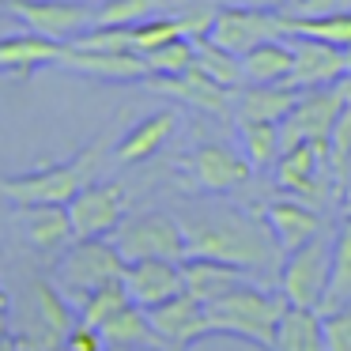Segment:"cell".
I'll list each match as a JSON object with an SVG mask.
<instances>
[{"label":"cell","instance_id":"obj_41","mask_svg":"<svg viewBox=\"0 0 351 351\" xmlns=\"http://www.w3.org/2000/svg\"><path fill=\"white\" fill-rule=\"evenodd\" d=\"M348 76H351V49H348Z\"/></svg>","mask_w":351,"mask_h":351},{"label":"cell","instance_id":"obj_10","mask_svg":"<svg viewBox=\"0 0 351 351\" xmlns=\"http://www.w3.org/2000/svg\"><path fill=\"white\" fill-rule=\"evenodd\" d=\"M69 219L76 238H110L125 219V189L117 182H87L69 200Z\"/></svg>","mask_w":351,"mask_h":351},{"label":"cell","instance_id":"obj_31","mask_svg":"<svg viewBox=\"0 0 351 351\" xmlns=\"http://www.w3.org/2000/svg\"><path fill=\"white\" fill-rule=\"evenodd\" d=\"M287 34H306V38H321L328 46L351 49V8L328 12V16H287Z\"/></svg>","mask_w":351,"mask_h":351},{"label":"cell","instance_id":"obj_8","mask_svg":"<svg viewBox=\"0 0 351 351\" xmlns=\"http://www.w3.org/2000/svg\"><path fill=\"white\" fill-rule=\"evenodd\" d=\"M208 38L219 42L223 49L245 57L253 46L272 38H287V19L283 12H265V8H250V4H230V8H215Z\"/></svg>","mask_w":351,"mask_h":351},{"label":"cell","instance_id":"obj_27","mask_svg":"<svg viewBox=\"0 0 351 351\" xmlns=\"http://www.w3.org/2000/svg\"><path fill=\"white\" fill-rule=\"evenodd\" d=\"M340 306H351V212L332 234V272H328V291L317 313H332Z\"/></svg>","mask_w":351,"mask_h":351},{"label":"cell","instance_id":"obj_3","mask_svg":"<svg viewBox=\"0 0 351 351\" xmlns=\"http://www.w3.org/2000/svg\"><path fill=\"white\" fill-rule=\"evenodd\" d=\"M125 265H129V261L117 253V245L110 242V238H76V242L57 257L53 283L80 306L106 280H121Z\"/></svg>","mask_w":351,"mask_h":351},{"label":"cell","instance_id":"obj_11","mask_svg":"<svg viewBox=\"0 0 351 351\" xmlns=\"http://www.w3.org/2000/svg\"><path fill=\"white\" fill-rule=\"evenodd\" d=\"M147 321L159 332L162 351H189L197 340L212 336V325H208V306L200 298H193L189 291L167 298L162 306H152L147 310Z\"/></svg>","mask_w":351,"mask_h":351},{"label":"cell","instance_id":"obj_18","mask_svg":"<svg viewBox=\"0 0 351 351\" xmlns=\"http://www.w3.org/2000/svg\"><path fill=\"white\" fill-rule=\"evenodd\" d=\"M61 64L69 72H80V76L117 80V84H136V80H147V64H144V57H140V53H106V49L64 46Z\"/></svg>","mask_w":351,"mask_h":351},{"label":"cell","instance_id":"obj_2","mask_svg":"<svg viewBox=\"0 0 351 351\" xmlns=\"http://www.w3.org/2000/svg\"><path fill=\"white\" fill-rule=\"evenodd\" d=\"M287 306L291 302L283 298V291H268L257 280H245L208 302V325H212V336H234L261 351H272L276 328Z\"/></svg>","mask_w":351,"mask_h":351},{"label":"cell","instance_id":"obj_5","mask_svg":"<svg viewBox=\"0 0 351 351\" xmlns=\"http://www.w3.org/2000/svg\"><path fill=\"white\" fill-rule=\"evenodd\" d=\"M351 102V76L336 80L328 87H310L298 91V102L287 117L280 121V147L291 152L298 144H313V140H328L336 117Z\"/></svg>","mask_w":351,"mask_h":351},{"label":"cell","instance_id":"obj_39","mask_svg":"<svg viewBox=\"0 0 351 351\" xmlns=\"http://www.w3.org/2000/svg\"><path fill=\"white\" fill-rule=\"evenodd\" d=\"M242 4H250V8H265V12H287L295 0H242Z\"/></svg>","mask_w":351,"mask_h":351},{"label":"cell","instance_id":"obj_9","mask_svg":"<svg viewBox=\"0 0 351 351\" xmlns=\"http://www.w3.org/2000/svg\"><path fill=\"white\" fill-rule=\"evenodd\" d=\"M325 155H328V140H313V144L291 147L276 162V182L283 189H291V197L306 200V204H321L328 197V189H332Z\"/></svg>","mask_w":351,"mask_h":351},{"label":"cell","instance_id":"obj_15","mask_svg":"<svg viewBox=\"0 0 351 351\" xmlns=\"http://www.w3.org/2000/svg\"><path fill=\"white\" fill-rule=\"evenodd\" d=\"M125 280V291L136 306L152 310V306H162L167 298L182 295L185 291V272H182V261H162V257H152V261H129L121 272Z\"/></svg>","mask_w":351,"mask_h":351},{"label":"cell","instance_id":"obj_4","mask_svg":"<svg viewBox=\"0 0 351 351\" xmlns=\"http://www.w3.org/2000/svg\"><path fill=\"white\" fill-rule=\"evenodd\" d=\"M110 242L117 245L125 261H185L189 257V242H185V227L178 215L170 212H140L125 215L117 223V230L110 234Z\"/></svg>","mask_w":351,"mask_h":351},{"label":"cell","instance_id":"obj_30","mask_svg":"<svg viewBox=\"0 0 351 351\" xmlns=\"http://www.w3.org/2000/svg\"><path fill=\"white\" fill-rule=\"evenodd\" d=\"M238 140H242V152L253 162V170L276 167L283 155L280 125H272V121H245V117H238Z\"/></svg>","mask_w":351,"mask_h":351},{"label":"cell","instance_id":"obj_17","mask_svg":"<svg viewBox=\"0 0 351 351\" xmlns=\"http://www.w3.org/2000/svg\"><path fill=\"white\" fill-rule=\"evenodd\" d=\"M265 223H268V230L276 234V242H280L283 253L298 250V245H306L310 238H317L321 230H325L321 212L313 204H306V200H298V197L272 200V204L265 208Z\"/></svg>","mask_w":351,"mask_h":351},{"label":"cell","instance_id":"obj_24","mask_svg":"<svg viewBox=\"0 0 351 351\" xmlns=\"http://www.w3.org/2000/svg\"><path fill=\"white\" fill-rule=\"evenodd\" d=\"M295 102H298V91L287 84H250L238 95V117L280 125L295 110Z\"/></svg>","mask_w":351,"mask_h":351},{"label":"cell","instance_id":"obj_36","mask_svg":"<svg viewBox=\"0 0 351 351\" xmlns=\"http://www.w3.org/2000/svg\"><path fill=\"white\" fill-rule=\"evenodd\" d=\"M64 351H106V340H102V332L95 325L76 321V325H72V332L64 336Z\"/></svg>","mask_w":351,"mask_h":351},{"label":"cell","instance_id":"obj_14","mask_svg":"<svg viewBox=\"0 0 351 351\" xmlns=\"http://www.w3.org/2000/svg\"><path fill=\"white\" fill-rule=\"evenodd\" d=\"M31 31L46 34L53 42L69 46L76 34L95 27V8L91 4H76V0H12L8 4Z\"/></svg>","mask_w":351,"mask_h":351},{"label":"cell","instance_id":"obj_23","mask_svg":"<svg viewBox=\"0 0 351 351\" xmlns=\"http://www.w3.org/2000/svg\"><path fill=\"white\" fill-rule=\"evenodd\" d=\"M99 332H102V340H106V351H162L159 332H155L152 321H147V310L136 302L121 306Z\"/></svg>","mask_w":351,"mask_h":351},{"label":"cell","instance_id":"obj_37","mask_svg":"<svg viewBox=\"0 0 351 351\" xmlns=\"http://www.w3.org/2000/svg\"><path fill=\"white\" fill-rule=\"evenodd\" d=\"M351 8V0H295L287 8V16H328V12Z\"/></svg>","mask_w":351,"mask_h":351},{"label":"cell","instance_id":"obj_22","mask_svg":"<svg viewBox=\"0 0 351 351\" xmlns=\"http://www.w3.org/2000/svg\"><path fill=\"white\" fill-rule=\"evenodd\" d=\"M174 125H178L174 110H155V114L140 117V121L132 125V129L125 132L121 140H117L114 159H117V162H125V167H132V162H147L152 155H159V152H162V144L170 140Z\"/></svg>","mask_w":351,"mask_h":351},{"label":"cell","instance_id":"obj_1","mask_svg":"<svg viewBox=\"0 0 351 351\" xmlns=\"http://www.w3.org/2000/svg\"><path fill=\"white\" fill-rule=\"evenodd\" d=\"M189 257H215L238 265L245 272H276L280 276V242L265 219L245 215L242 208H193L182 215Z\"/></svg>","mask_w":351,"mask_h":351},{"label":"cell","instance_id":"obj_12","mask_svg":"<svg viewBox=\"0 0 351 351\" xmlns=\"http://www.w3.org/2000/svg\"><path fill=\"white\" fill-rule=\"evenodd\" d=\"M185 174L197 189L204 193H230L238 185H245L253 178V162L245 159V152L230 144H200L197 152L185 159Z\"/></svg>","mask_w":351,"mask_h":351},{"label":"cell","instance_id":"obj_16","mask_svg":"<svg viewBox=\"0 0 351 351\" xmlns=\"http://www.w3.org/2000/svg\"><path fill=\"white\" fill-rule=\"evenodd\" d=\"M152 91L167 95V99H178V102H189V106L204 110V114L212 117H230V95L227 87H219L212 76H204V72L193 64V69L178 72V76H147L144 80Z\"/></svg>","mask_w":351,"mask_h":351},{"label":"cell","instance_id":"obj_40","mask_svg":"<svg viewBox=\"0 0 351 351\" xmlns=\"http://www.w3.org/2000/svg\"><path fill=\"white\" fill-rule=\"evenodd\" d=\"M0 351H19V343H16V336H12V332L0 336Z\"/></svg>","mask_w":351,"mask_h":351},{"label":"cell","instance_id":"obj_29","mask_svg":"<svg viewBox=\"0 0 351 351\" xmlns=\"http://www.w3.org/2000/svg\"><path fill=\"white\" fill-rule=\"evenodd\" d=\"M193 46H197V69L204 72V76H212L219 87H227V91H238V87L245 84V69H242V57L230 53V49H223L219 42H212L208 34H197L193 38Z\"/></svg>","mask_w":351,"mask_h":351},{"label":"cell","instance_id":"obj_34","mask_svg":"<svg viewBox=\"0 0 351 351\" xmlns=\"http://www.w3.org/2000/svg\"><path fill=\"white\" fill-rule=\"evenodd\" d=\"M140 57H144V64H147V76H178V72L193 69L197 46H193V38H174V42H167V46H155Z\"/></svg>","mask_w":351,"mask_h":351},{"label":"cell","instance_id":"obj_25","mask_svg":"<svg viewBox=\"0 0 351 351\" xmlns=\"http://www.w3.org/2000/svg\"><path fill=\"white\" fill-rule=\"evenodd\" d=\"M272 351H325V332H321V313L287 306L276 328V348Z\"/></svg>","mask_w":351,"mask_h":351},{"label":"cell","instance_id":"obj_20","mask_svg":"<svg viewBox=\"0 0 351 351\" xmlns=\"http://www.w3.org/2000/svg\"><path fill=\"white\" fill-rule=\"evenodd\" d=\"M19 223H23L27 242L38 253H64L76 242V230H72V219H69V204L19 208Z\"/></svg>","mask_w":351,"mask_h":351},{"label":"cell","instance_id":"obj_7","mask_svg":"<svg viewBox=\"0 0 351 351\" xmlns=\"http://www.w3.org/2000/svg\"><path fill=\"white\" fill-rule=\"evenodd\" d=\"M91 178L84 174L80 159L57 162V167H38L27 174H0V200L16 208H34V204H69Z\"/></svg>","mask_w":351,"mask_h":351},{"label":"cell","instance_id":"obj_13","mask_svg":"<svg viewBox=\"0 0 351 351\" xmlns=\"http://www.w3.org/2000/svg\"><path fill=\"white\" fill-rule=\"evenodd\" d=\"M291 42V76L283 80L295 91H310V87H328L336 80L348 76V49L328 46L321 38H306V34H287Z\"/></svg>","mask_w":351,"mask_h":351},{"label":"cell","instance_id":"obj_38","mask_svg":"<svg viewBox=\"0 0 351 351\" xmlns=\"http://www.w3.org/2000/svg\"><path fill=\"white\" fill-rule=\"evenodd\" d=\"M12 321H16V310H12V295L0 287V336L12 332Z\"/></svg>","mask_w":351,"mask_h":351},{"label":"cell","instance_id":"obj_32","mask_svg":"<svg viewBox=\"0 0 351 351\" xmlns=\"http://www.w3.org/2000/svg\"><path fill=\"white\" fill-rule=\"evenodd\" d=\"M170 0H102L95 8V23L99 27H136L152 16H162Z\"/></svg>","mask_w":351,"mask_h":351},{"label":"cell","instance_id":"obj_43","mask_svg":"<svg viewBox=\"0 0 351 351\" xmlns=\"http://www.w3.org/2000/svg\"><path fill=\"white\" fill-rule=\"evenodd\" d=\"M76 4H87V0H76Z\"/></svg>","mask_w":351,"mask_h":351},{"label":"cell","instance_id":"obj_19","mask_svg":"<svg viewBox=\"0 0 351 351\" xmlns=\"http://www.w3.org/2000/svg\"><path fill=\"white\" fill-rule=\"evenodd\" d=\"M64 42H53L38 31H19L0 38V72L4 76H31L42 64H61Z\"/></svg>","mask_w":351,"mask_h":351},{"label":"cell","instance_id":"obj_35","mask_svg":"<svg viewBox=\"0 0 351 351\" xmlns=\"http://www.w3.org/2000/svg\"><path fill=\"white\" fill-rule=\"evenodd\" d=\"M321 332H325V351H351V306L321 313Z\"/></svg>","mask_w":351,"mask_h":351},{"label":"cell","instance_id":"obj_28","mask_svg":"<svg viewBox=\"0 0 351 351\" xmlns=\"http://www.w3.org/2000/svg\"><path fill=\"white\" fill-rule=\"evenodd\" d=\"M291 42L287 38H272V42H261L253 46L250 53L242 57V69H245V80L250 84H283L291 76Z\"/></svg>","mask_w":351,"mask_h":351},{"label":"cell","instance_id":"obj_33","mask_svg":"<svg viewBox=\"0 0 351 351\" xmlns=\"http://www.w3.org/2000/svg\"><path fill=\"white\" fill-rule=\"evenodd\" d=\"M129 302H132V298H129V291H125V280H106L102 287H95L91 295L76 306V310H80V321L102 328L117 310H121V306H129Z\"/></svg>","mask_w":351,"mask_h":351},{"label":"cell","instance_id":"obj_26","mask_svg":"<svg viewBox=\"0 0 351 351\" xmlns=\"http://www.w3.org/2000/svg\"><path fill=\"white\" fill-rule=\"evenodd\" d=\"M31 295H34V310H38V321L49 328L53 336H69L72 325L80 321V310L76 302H72L69 295H64L61 287H57L53 280H46V276H38V280L31 283Z\"/></svg>","mask_w":351,"mask_h":351},{"label":"cell","instance_id":"obj_21","mask_svg":"<svg viewBox=\"0 0 351 351\" xmlns=\"http://www.w3.org/2000/svg\"><path fill=\"white\" fill-rule=\"evenodd\" d=\"M182 272H185V291H189L193 298H200L204 306L212 302V298L227 295L230 287H238V283L257 280V276L245 272V268L227 265V261H215V257H185Z\"/></svg>","mask_w":351,"mask_h":351},{"label":"cell","instance_id":"obj_6","mask_svg":"<svg viewBox=\"0 0 351 351\" xmlns=\"http://www.w3.org/2000/svg\"><path fill=\"white\" fill-rule=\"evenodd\" d=\"M328 272H332V238L321 230L306 245L283 253V265H280L276 280H280V291L291 306L321 310L325 291H328Z\"/></svg>","mask_w":351,"mask_h":351},{"label":"cell","instance_id":"obj_42","mask_svg":"<svg viewBox=\"0 0 351 351\" xmlns=\"http://www.w3.org/2000/svg\"><path fill=\"white\" fill-rule=\"evenodd\" d=\"M0 4H12V0H0Z\"/></svg>","mask_w":351,"mask_h":351}]
</instances>
